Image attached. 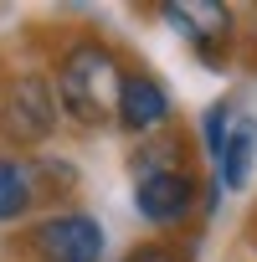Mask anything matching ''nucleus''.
I'll return each instance as SVG.
<instances>
[{"label":"nucleus","mask_w":257,"mask_h":262,"mask_svg":"<svg viewBox=\"0 0 257 262\" xmlns=\"http://www.w3.org/2000/svg\"><path fill=\"white\" fill-rule=\"evenodd\" d=\"M118 88H123V72L113 62V52L103 47H72L62 72H57V98L62 108L77 118V123H103L118 113Z\"/></svg>","instance_id":"1"},{"label":"nucleus","mask_w":257,"mask_h":262,"mask_svg":"<svg viewBox=\"0 0 257 262\" xmlns=\"http://www.w3.org/2000/svg\"><path fill=\"white\" fill-rule=\"evenodd\" d=\"M160 155L165 149H149V160H139V211L155 226H175L196 206V185L185 170H170Z\"/></svg>","instance_id":"2"},{"label":"nucleus","mask_w":257,"mask_h":262,"mask_svg":"<svg viewBox=\"0 0 257 262\" xmlns=\"http://www.w3.org/2000/svg\"><path fill=\"white\" fill-rule=\"evenodd\" d=\"M36 252L47 262H98L103 257V226L93 216H52L36 226Z\"/></svg>","instance_id":"3"},{"label":"nucleus","mask_w":257,"mask_h":262,"mask_svg":"<svg viewBox=\"0 0 257 262\" xmlns=\"http://www.w3.org/2000/svg\"><path fill=\"white\" fill-rule=\"evenodd\" d=\"M52 123H57V98H52L47 77H21L6 103V128L16 139H47Z\"/></svg>","instance_id":"4"},{"label":"nucleus","mask_w":257,"mask_h":262,"mask_svg":"<svg viewBox=\"0 0 257 262\" xmlns=\"http://www.w3.org/2000/svg\"><path fill=\"white\" fill-rule=\"evenodd\" d=\"M118 118L128 128H160L170 118V93L155 77H144V72L123 77V88H118Z\"/></svg>","instance_id":"5"},{"label":"nucleus","mask_w":257,"mask_h":262,"mask_svg":"<svg viewBox=\"0 0 257 262\" xmlns=\"http://www.w3.org/2000/svg\"><path fill=\"white\" fill-rule=\"evenodd\" d=\"M165 16H170L190 41H201V47H216V41H226V31H231V11L216 6V0H175V6H165Z\"/></svg>","instance_id":"6"},{"label":"nucleus","mask_w":257,"mask_h":262,"mask_svg":"<svg viewBox=\"0 0 257 262\" xmlns=\"http://www.w3.org/2000/svg\"><path fill=\"white\" fill-rule=\"evenodd\" d=\"M252 149H257V123L252 118H237L231 128H226V144H221V180L231 185V190H242L247 185V175H252Z\"/></svg>","instance_id":"7"},{"label":"nucleus","mask_w":257,"mask_h":262,"mask_svg":"<svg viewBox=\"0 0 257 262\" xmlns=\"http://www.w3.org/2000/svg\"><path fill=\"white\" fill-rule=\"evenodd\" d=\"M31 206V180L16 160H0V221H11Z\"/></svg>","instance_id":"8"},{"label":"nucleus","mask_w":257,"mask_h":262,"mask_svg":"<svg viewBox=\"0 0 257 262\" xmlns=\"http://www.w3.org/2000/svg\"><path fill=\"white\" fill-rule=\"evenodd\" d=\"M226 128H231L226 108H211V113H206V144H211V155H221V144H226Z\"/></svg>","instance_id":"9"},{"label":"nucleus","mask_w":257,"mask_h":262,"mask_svg":"<svg viewBox=\"0 0 257 262\" xmlns=\"http://www.w3.org/2000/svg\"><path fill=\"white\" fill-rule=\"evenodd\" d=\"M128 262H175L165 247H139V252H128Z\"/></svg>","instance_id":"10"}]
</instances>
